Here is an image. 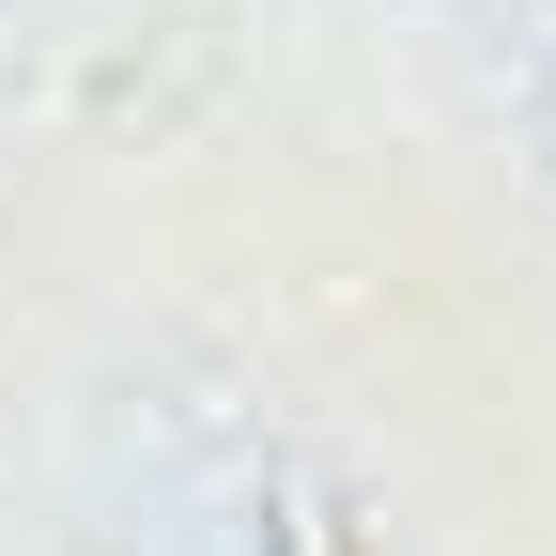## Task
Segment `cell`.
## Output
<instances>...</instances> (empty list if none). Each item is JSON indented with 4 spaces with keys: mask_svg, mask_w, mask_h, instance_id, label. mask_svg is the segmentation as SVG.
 I'll return each instance as SVG.
<instances>
[{
    "mask_svg": "<svg viewBox=\"0 0 556 556\" xmlns=\"http://www.w3.org/2000/svg\"><path fill=\"white\" fill-rule=\"evenodd\" d=\"M278 556H340V526H325V510L294 495V510H278Z\"/></svg>",
    "mask_w": 556,
    "mask_h": 556,
    "instance_id": "6da1fadb",
    "label": "cell"
}]
</instances>
